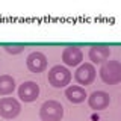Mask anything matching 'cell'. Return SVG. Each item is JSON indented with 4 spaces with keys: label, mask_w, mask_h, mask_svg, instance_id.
<instances>
[{
    "label": "cell",
    "mask_w": 121,
    "mask_h": 121,
    "mask_svg": "<svg viewBox=\"0 0 121 121\" xmlns=\"http://www.w3.org/2000/svg\"><path fill=\"white\" fill-rule=\"evenodd\" d=\"M100 77L106 85H118L121 82V62L106 60L100 68Z\"/></svg>",
    "instance_id": "cell-1"
},
{
    "label": "cell",
    "mask_w": 121,
    "mask_h": 121,
    "mask_svg": "<svg viewBox=\"0 0 121 121\" xmlns=\"http://www.w3.org/2000/svg\"><path fill=\"white\" fill-rule=\"evenodd\" d=\"M64 117V108L56 100H47L39 108L41 121H60Z\"/></svg>",
    "instance_id": "cell-2"
},
{
    "label": "cell",
    "mask_w": 121,
    "mask_h": 121,
    "mask_svg": "<svg viewBox=\"0 0 121 121\" xmlns=\"http://www.w3.org/2000/svg\"><path fill=\"white\" fill-rule=\"evenodd\" d=\"M71 82V73L64 65H55L48 71V83L53 88H64L70 85Z\"/></svg>",
    "instance_id": "cell-3"
},
{
    "label": "cell",
    "mask_w": 121,
    "mask_h": 121,
    "mask_svg": "<svg viewBox=\"0 0 121 121\" xmlns=\"http://www.w3.org/2000/svg\"><path fill=\"white\" fill-rule=\"evenodd\" d=\"M21 104L14 97H3L0 98V117L5 120H12L20 113Z\"/></svg>",
    "instance_id": "cell-4"
},
{
    "label": "cell",
    "mask_w": 121,
    "mask_h": 121,
    "mask_svg": "<svg viewBox=\"0 0 121 121\" xmlns=\"http://www.w3.org/2000/svg\"><path fill=\"white\" fill-rule=\"evenodd\" d=\"M39 95V85L33 80L23 82L18 88V97L21 98L24 103H32L35 101Z\"/></svg>",
    "instance_id": "cell-5"
},
{
    "label": "cell",
    "mask_w": 121,
    "mask_h": 121,
    "mask_svg": "<svg viewBox=\"0 0 121 121\" xmlns=\"http://www.w3.org/2000/svg\"><path fill=\"white\" fill-rule=\"evenodd\" d=\"M74 79L79 85H91L95 79V68L92 64H80L74 73Z\"/></svg>",
    "instance_id": "cell-6"
},
{
    "label": "cell",
    "mask_w": 121,
    "mask_h": 121,
    "mask_svg": "<svg viewBox=\"0 0 121 121\" xmlns=\"http://www.w3.org/2000/svg\"><path fill=\"white\" fill-rule=\"evenodd\" d=\"M26 65H27L29 71L32 73H43V71L47 68V58H45L44 53L41 52H32L26 59Z\"/></svg>",
    "instance_id": "cell-7"
},
{
    "label": "cell",
    "mask_w": 121,
    "mask_h": 121,
    "mask_svg": "<svg viewBox=\"0 0 121 121\" xmlns=\"http://www.w3.org/2000/svg\"><path fill=\"white\" fill-rule=\"evenodd\" d=\"M62 60L68 67H77L83 60V53L77 45H68L62 52Z\"/></svg>",
    "instance_id": "cell-8"
},
{
    "label": "cell",
    "mask_w": 121,
    "mask_h": 121,
    "mask_svg": "<svg viewBox=\"0 0 121 121\" xmlns=\"http://www.w3.org/2000/svg\"><path fill=\"white\" fill-rule=\"evenodd\" d=\"M89 60L92 64H103L106 60L109 59V56H111V47L106 44H94L92 47L89 48Z\"/></svg>",
    "instance_id": "cell-9"
},
{
    "label": "cell",
    "mask_w": 121,
    "mask_h": 121,
    "mask_svg": "<svg viewBox=\"0 0 121 121\" xmlns=\"http://www.w3.org/2000/svg\"><path fill=\"white\" fill-rule=\"evenodd\" d=\"M111 103V97L104 91H94L92 94L88 97V104L94 111H103Z\"/></svg>",
    "instance_id": "cell-10"
},
{
    "label": "cell",
    "mask_w": 121,
    "mask_h": 121,
    "mask_svg": "<svg viewBox=\"0 0 121 121\" xmlns=\"http://www.w3.org/2000/svg\"><path fill=\"white\" fill-rule=\"evenodd\" d=\"M65 97H67V100L70 101V103L79 104V103H83V101H85V98L88 97V94H86L85 88H82V86L71 85V86H68L65 89Z\"/></svg>",
    "instance_id": "cell-11"
},
{
    "label": "cell",
    "mask_w": 121,
    "mask_h": 121,
    "mask_svg": "<svg viewBox=\"0 0 121 121\" xmlns=\"http://www.w3.org/2000/svg\"><path fill=\"white\" fill-rule=\"evenodd\" d=\"M15 89V80L12 76L3 74L0 76V95H9Z\"/></svg>",
    "instance_id": "cell-12"
},
{
    "label": "cell",
    "mask_w": 121,
    "mask_h": 121,
    "mask_svg": "<svg viewBox=\"0 0 121 121\" xmlns=\"http://www.w3.org/2000/svg\"><path fill=\"white\" fill-rule=\"evenodd\" d=\"M3 48H5L6 53L9 55H20L21 52H24L26 44H3Z\"/></svg>",
    "instance_id": "cell-13"
}]
</instances>
